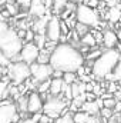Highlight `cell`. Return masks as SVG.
Instances as JSON below:
<instances>
[{
    "label": "cell",
    "mask_w": 121,
    "mask_h": 123,
    "mask_svg": "<svg viewBox=\"0 0 121 123\" xmlns=\"http://www.w3.org/2000/svg\"><path fill=\"white\" fill-rule=\"evenodd\" d=\"M116 33H117V39H118V43L121 44V26H118V27H117Z\"/></svg>",
    "instance_id": "32"
},
{
    "label": "cell",
    "mask_w": 121,
    "mask_h": 123,
    "mask_svg": "<svg viewBox=\"0 0 121 123\" xmlns=\"http://www.w3.org/2000/svg\"><path fill=\"white\" fill-rule=\"evenodd\" d=\"M100 1H101V0H100Z\"/></svg>",
    "instance_id": "37"
},
{
    "label": "cell",
    "mask_w": 121,
    "mask_h": 123,
    "mask_svg": "<svg viewBox=\"0 0 121 123\" xmlns=\"http://www.w3.org/2000/svg\"><path fill=\"white\" fill-rule=\"evenodd\" d=\"M9 29H10V25H9L6 20L0 22V37H1V36H4V34L9 31Z\"/></svg>",
    "instance_id": "30"
},
{
    "label": "cell",
    "mask_w": 121,
    "mask_h": 123,
    "mask_svg": "<svg viewBox=\"0 0 121 123\" xmlns=\"http://www.w3.org/2000/svg\"><path fill=\"white\" fill-rule=\"evenodd\" d=\"M100 115L103 119H111L113 117V109H107V107H103L100 110Z\"/></svg>",
    "instance_id": "28"
},
{
    "label": "cell",
    "mask_w": 121,
    "mask_h": 123,
    "mask_svg": "<svg viewBox=\"0 0 121 123\" xmlns=\"http://www.w3.org/2000/svg\"><path fill=\"white\" fill-rule=\"evenodd\" d=\"M84 56L80 49L70 42L59 43L50 53V66L53 67V70H59L63 73H77L84 66Z\"/></svg>",
    "instance_id": "1"
},
{
    "label": "cell",
    "mask_w": 121,
    "mask_h": 123,
    "mask_svg": "<svg viewBox=\"0 0 121 123\" xmlns=\"http://www.w3.org/2000/svg\"><path fill=\"white\" fill-rule=\"evenodd\" d=\"M30 72H31V80L38 85L41 82L50 80L53 76V67L50 64H41V63H33L30 64Z\"/></svg>",
    "instance_id": "7"
},
{
    "label": "cell",
    "mask_w": 121,
    "mask_h": 123,
    "mask_svg": "<svg viewBox=\"0 0 121 123\" xmlns=\"http://www.w3.org/2000/svg\"><path fill=\"white\" fill-rule=\"evenodd\" d=\"M63 82L66 85H73L77 82V73H73V72H68V73H63Z\"/></svg>",
    "instance_id": "23"
},
{
    "label": "cell",
    "mask_w": 121,
    "mask_h": 123,
    "mask_svg": "<svg viewBox=\"0 0 121 123\" xmlns=\"http://www.w3.org/2000/svg\"><path fill=\"white\" fill-rule=\"evenodd\" d=\"M54 123H74L73 120V113L68 110V112H66V113H63L60 117H57Z\"/></svg>",
    "instance_id": "24"
},
{
    "label": "cell",
    "mask_w": 121,
    "mask_h": 123,
    "mask_svg": "<svg viewBox=\"0 0 121 123\" xmlns=\"http://www.w3.org/2000/svg\"><path fill=\"white\" fill-rule=\"evenodd\" d=\"M17 115V107L10 100L0 102V123H13Z\"/></svg>",
    "instance_id": "10"
},
{
    "label": "cell",
    "mask_w": 121,
    "mask_h": 123,
    "mask_svg": "<svg viewBox=\"0 0 121 123\" xmlns=\"http://www.w3.org/2000/svg\"><path fill=\"white\" fill-rule=\"evenodd\" d=\"M63 86H64L63 79H50V90H49V94L54 96V97L61 96Z\"/></svg>",
    "instance_id": "14"
},
{
    "label": "cell",
    "mask_w": 121,
    "mask_h": 123,
    "mask_svg": "<svg viewBox=\"0 0 121 123\" xmlns=\"http://www.w3.org/2000/svg\"><path fill=\"white\" fill-rule=\"evenodd\" d=\"M41 1H46V0H41Z\"/></svg>",
    "instance_id": "36"
},
{
    "label": "cell",
    "mask_w": 121,
    "mask_h": 123,
    "mask_svg": "<svg viewBox=\"0 0 121 123\" xmlns=\"http://www.w3.org/2000/svg\"><path fill=\"white\" fill-rule=\"evenodd\" d=\"M121 59V53L116 49H104L101 56L91 64V73L95 79H105L108 77L114 67L117 66L118 60Z\"/></svg>",
    "instance_id": "2"
},
{
    "label": "cell",
    "mask_w": 121,
    "mask_h": 123,
    "mask_svg": "<svg viewBox=\"0 0 121 123\" xmlns=\"http://www.w3.org/2000/svg\"><path fill=\"white\" fill-rule=\"evenodd\" d=\"M70 106V102H67L64 97L61 96H49L44 100V106H43V113L47 115L49 117H51L53 120H56L57 117H60L63 113L67 112Z\"/></svg>",
    "instance_id": "5"
},
{
    "label": "cell",
    "mask_w": 121,
    "mask_h": 123,
    "mask_svg": "<svg viewBox=\"0 0 121 123\" xmlns=\"http://www.w3.org/2000/svg\"><path fill=\"white\" fill-rule=\"evenodd\" d=\"M10 64V59L0 50V67H7Z\"/></svg>",
    "instance_id": "29"
},
{
    "label": "cell",
    "mask_w": 121,
    "mask_h": 123,
    "mask_svg": "<svg viewBox=\"0 0 121 123\" xmlns=\"http://www.w3.org/2000/svg\"><path fill=\"white\" fill-rule=\"evenodd\" d=\"M38 55H40L38 46L34 42H27V43L23 44L22 52H20L17 60H22V62H24V63H27V64H33V63L37 62Z\"/></svg>",
    "instance_id": "9"
},
{
    "label": "cell",
    "mask_w": 121,
    "mask_h": 123,
    "mask_svg": "<svg viewBox=\"0 0 121 123\" xmlns=\"http://www.w3.org/2000/svg\"><path fill=\"white\" fill-rule=\"evenodd\" d=\"M90 119V115L83 112V110H77L73 113V120L74 123H87V120Z\"/></svg>",
    "instance_id": "20"
},
{
    "label": "cell",
    "mask_w": 121,
    "mask_h": 123,
    "mask_svg": "<svg viewBox=\"0 0 121 123\" xmlns=\"http://www.w3.org/2000/svg\"><path fill=\"white\" fill-rule=\"evenodd\" d=\"M73 30L76 31V34H77V36H78V37L81 39V37H83V36H84L86 33H88V31H90V29H88L87 26H84V25H81V23H78V22H77Z\"/></svg>",
    "instance_id": "26"
},
{
    "label": "cell",
    "mask_w": 121,
    "mask_h": 123,
    "mask_svg": "<svg viewBox=\"0 0 121 123\" xmlns=\"http://www.w3.org/2000/svg\"><path fill=\"white\" fill-rule=\"evenodd\" d=\"M46 37L49 42L60 43L61 42V19L59 16H50L46 26Z\"/></svg>",
    "instance_id": "8"
},
{
    "label": "cell",
    "mask_w": 121,
    "mask_h": 123,
    "mask_svg": "<svg viewBox=\"0 0 121 123\" xmlns=\"http://www.w3.org/2000/svg\"><path fill=\"white\" fill-rule=\"evenodd\" d=\"M31 16L34 17H44L46 13H47V7L44 6V3L41 0H31V4H30V9H29Z\"/></svg>",
    "instance_id": "13"
},
{
    "label": "cell",
    "mask_w": 121,
    "mask_h": 123,
    "mask_svg": "<svg viewBox=\"0 0 121 123\" xmlns=\"http://www.w3.org/2000/svg\"><path fill=\"white\" fill-rule=\"evenodd\" d=\"M121 19V9L120 6H114V7H108L107 10V20L110 25H117Z\"/></svg>",
    "instance_id": "15"
},
{
    "label": "cell",
    "mask_w": 121,
    "mask_h": 123,
    "mask_svg": "<svg viewBox=\"0 0 121 123\" xmlns=\"http://www.w3.org/2000/svg\"><path fill=\"white\" fill-rule=\"evenodd\" d=\"M6 69H7V77H9L10 83H13L14 86H22L31 77L30 64L22 60L10 62V64Z\"/></svg>",
    "instance_id": "4"
},
{
    "label": "cell",
    "mask_w": 121,
    "mask_h": 123,
    "mask_svg": "<svg viewBox=\"0 0 121 123\" xmlns=\"http://www.w3.org/2000/svg\"><path fill=\"white\" fill-rule=\"evenodd\" d=\"M24 42L19 31L14 29H9V31L0 37V50L10 59V62H14L19 59V55L22 52Z\"/></svg>",
    "instance_id": "3"
},
{
    "label": "cell",
    "mask_w": 121,
    "mask_h": 123,
    "mask_svg": "<svg viewBox=\"0 0 121 123\" xmlns=\"http://www.w3.org/2000/svg\"><path fill=\"white\" fill-rule=\"evenodd\" d=\"M108 79H110V80H114V82H118V83L121 85V59L118 60L117 66L114 67L113 73L108 76Z\"/></svg>",
    "instance_id": "22"
},
{
    "label": "cell",
    "mask_w": 121,
    "mask_h": 123,
    "mask_svg": "<svg viewBox=\"0 0 121 123\" xmlns=\"http://www.w3.org/2000/svg\"><path fill=\"white\" fill-rule=\"evenodd\" d=\"M9 87H10V80L7 76H4L3 79H0V102L6 100V97L9 96Z\"/></svg>",
    "instance_id": "18"
},
{
    "label": "cell",
    "mask_w": 121,
    "mask_h": 123,
    "mask_svg": "<svg viewBox=\"0 0 121 123\" xmlns=\"http://www.w3.org/2000/svg\"><path fill=\"white\" fill-rule=\"evenodd\" d=\"M19 123H37V122H34L31 117H26V119H22Z\"/></svg>",
    "instance_id": "31"
},
{
    "label": "cell",
    "mask_w": 121,
    "mask_h": 123,
    "mask_svg": "<svg viewBox=\"0 0 121 123\" xmlns=\"http://www.w3.org/2000/svg\"><path fill=\"white\" fill-rule=\"evenodd\" d=\"M14 105H16L19 113H27V96L22 94L17 99V103H14Z\"/></svg>",
    "instance_id": "21"
},
{
    "label": "cell",
    "mask_w": 121,
    "mask_h": 123,
    "mask_svg": "<svg viewBox=\"0 0 121 123\" xmlns=\"http://www.w3.org/2000/svg\"><path fill=\"white\" fill-rule=\"evenodd\" d=\"M16 4H17V7H19L20 10H22V9L29 10V9H30V4H31V0H17Z\"/></svg>",
    "instance_id": "27"
},
{
    "label": "cell",
    "mask_w": 121,
    "mask_h": 123,
    "mask_svg": "<svg viewBox=\"0 0 121 123\" xmlns=\"http://www.w3.org/2000/svg\"><path fill=\"white\" fill-rule=\"evenodd\" d=\"M3 3H4V0H0V6H1V4H3Z\"/></svg>",
    "instance_id": "35"
},
{
    "label": "cell",
    "mask_w": 121,
    "mask_h": 123,
    "mask_svg": "<svg viewBox=\"0 0 121 123\" xmlns=\"http://www.w3.org/2000/svg\"><path fill=\"white\" fill-rule=\"evenodd\" d=\"M68 0H53V6H51V14L53 16H59L61 14L64 10H66V6H67Z\"/></svg>",
    "instance_id": "17"
},
{
    "label": "cell",
    "mask_w": 121,
    "mask_h": 123,
    "mask_svg": "<svg viewBox=\"0 0 121 123\" xmlns=\"http://www.w3.org/2000/svg\"><path fill=\"white\" fill-rule=\"evenodd\" d=\"M3 20H6V19H4V16L1 14V12H0V22H3Z\"/></svg>",
    "instance_id": "33"
},
{
    "label": "cell",
    "mask_w": 121,
    "mask_h": 123,
    "mask_svg": "<svg viewBox=\"0 0 121 123\" xmlns=\"http://www.w3.org/2000/svg\"><path fill=\"white\" fill-rule=\"evenodd\" d=\"M80 43H81L83 46H86V47H90V49H93V47L97 46V39H95V36L93 34L91 29H90L88 33H86V34L80 39Z\"/></svg>",
    "instance_id": "16"
},
{
    "label": "cell",
    "mask_w": 121,
    "mask_h": 123,
    "mask_svg": "<svg viewBox=\"0 0 121 123\" xmlns=\"http://www.w3.org/2000/svg\"><path fill=\"white\" fill-rule=\"evenodd\" d=\"M76 20L84 26H87L88 29H97L101 25L100 20V14L98 10L91 9L87 4H78L77 10H76Z\"/></svg>",
    "instance_id": "6"
},
{
    "label": "cell",
    "mask_w": 121,
    "mask_h": 123,
    "mask_svg": "<svg viewBox=\"0 0 121 123\" xmlns=\"http://www.w3.org/2000/svg\"><path fill=\"white\" fill-rule=\"evenodd\" d=\"M118 6H120V9H121V0H118Z\"/></svg>",
    "instance_id": "34"
},
{
    "label": "cell",
    "mask_w": 121,
    "mask_h": 123,
    "mask_svg": "<svg viewBox=\"0 0 121 123\" xmlns=\"http://www.w3.org/2000/svg\"><path fill=\"white\" fill-rule=\"evenodd\" d=\"M44 106V100L40 93L33 90L27 94V113L34 115V113H41Z\"/></svg>",
    "instance_id": "11"
},
{
    "label": "cell",
    "mask_w": 121,
    "mask_h": 123,
    "mask_svg": "<svg viewBox=\"0 0 121 123\" xmlns=\"http://www.w3.org/2000/svg\"><path fill=\"white\" fill-rule=\"evenodd\" d=\"M37 63H41V64H50V53L44 49L40 50V55L37 57Z\"/></svg>",
    "instance_id": "25"
},
{
    "label": "cell",
    "mask_w": 121,
    "mask_h": 123,
    "mask_svg": "<svg viewBox=\"0 0 121 123\" xmlns=\"http://www.w3.org/2000/svg\"><path fill=\"white\" fill-rule=\"evenodd\" d=\"M103 44L105 49H116L118 44V39H117V33L113 29H104L103 30Z\"/></svg>",
    "instance_id": "12"
},
{
    "label": "cell",
    "mask_w": 121,
    "mask_h": 123,
    "mask_svg": "<svg viewBox=\"0 0 121 123\" xmlns=\"http://www.w3.org/2000/svg\"><path fill=\"white\" fill-rule=\"evenodd\" d=\"M101 53H103V50L100 49V47H93V49H90L86 55H84V60H97L100 56H101Z\"/></svg>",
    "instance_id": "19"
}]
</instances>
